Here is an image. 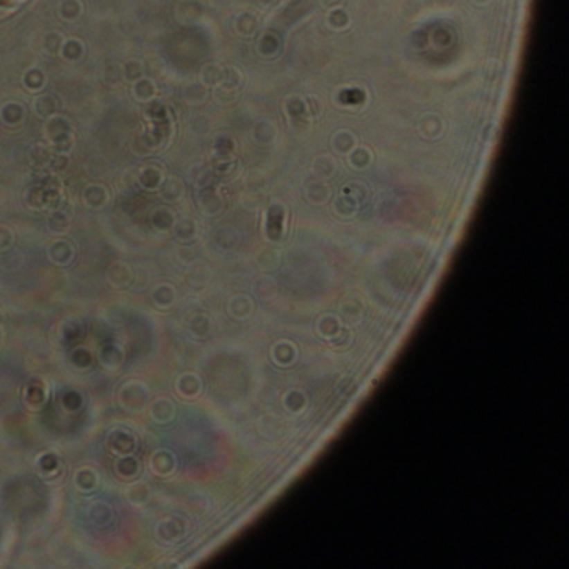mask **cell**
I'll use <instances>...</instances> for the list:
<instances>
[{
	"label": "cell",
	"mask_w": 569,
	"mask_h": 569,
	"mask_svg": "<svg viewBox=\"0 0 569 569\" xmlns=\"http://www.w3.org/2000/svg\"><path fill=\"white\" fill-rule=\"evenodd\" d=\"M0 2H6V0H0Z\"/></svg>",
	"instance_id": "6da1fadb"
}]
</instances>
